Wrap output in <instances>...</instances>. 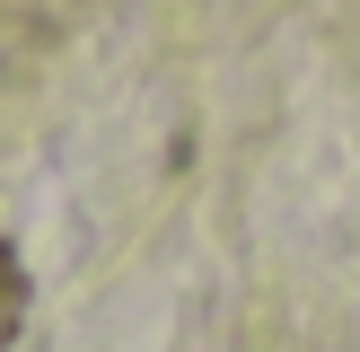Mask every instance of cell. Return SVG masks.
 Listing matches in <instances>:
<instances>
[{
  "instance_id": "cell-1",
  "label": "cell",
  "mask_w": 360,
  "mask_h": 352,
  "mask_svg": "<svg viewBox=\"0 0 360 352\" xmlns=\"http://www.w3.org/2000/svg\"><path fill=\"white\" fill-rule=\"evenodd\" d=\"M18 326H27V264L0 238V344H18Z\"/></svg>"
}]
</instances>
